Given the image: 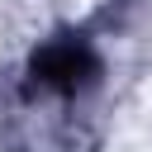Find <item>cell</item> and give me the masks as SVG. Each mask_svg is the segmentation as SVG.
I'll use <instances>...</instances> for the list:
<instances>
[{"label": "cell", "instance_id": "1", "mask_svg": "<svg viewBox=\"0 0 152 152\" xmlns=\"http://www.w3.org/2000/svg\"><path fill=\"white\" fill-rule=\"evenodd\" d=\"M104 152H152V142H142V138H133V133H124V138H114Z\"/></svg>", "mask_w": 152, "mask_h": 152}]
</instances>
